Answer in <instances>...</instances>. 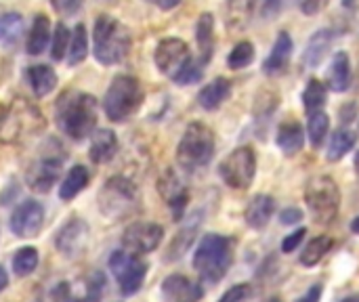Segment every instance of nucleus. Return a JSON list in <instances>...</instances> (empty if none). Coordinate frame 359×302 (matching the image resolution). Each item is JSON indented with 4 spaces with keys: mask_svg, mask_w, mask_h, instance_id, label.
I'll list each match as a JSON object with an SVG mask.
<instances>
[{
    "mask_svg": "<svg viewBox=\"0 0 359 302\" xmlns=\"http://www.w3.org/2000/svg\"><path fill=\"white\" fill-rule=\"evenodd\" d=\"M339 114H341V124H349V122H353V120L359 116L358 103H347V105H343Z\"/></svg>",
    "mask_w": 359,
    "mask_h": 302,
    "instance_id": "nucleus-49",
    "label": "nucleus"
},
{
    "mask_svg": "<svg viewBox=\"0 0 359 302\" xmlns=\"http://www.w3.org/2000/svg\"><path fill=\"white\" fill-rule=\"evenodd\" d=\"M69 38H72V29L65 23H57L50 36V59L53 61H63L67 55V46H69Z\"/></svg>",
    "mask_w": 359,
    "mask_h": 302,
    "instance_id": "nucleus-38",
    "label": "nucleus"
},
{
    "mask_svg": "<svg viewBox=\"0 0 359 302\" xmlns=\"http://www.w3.org/2000/svg\"><path fill=\"white\" fill-rule=\"evenodd\" d=\"M353 166H355V172L359 174V151L355 153V160H353Z\"/></svg>",
    "mask_w": 359,
    "mask_h": 302,
    "instance_id": "nucleus-53",
    "label": "nucleus"
},
{
    "mask_svg": "<svg viewBox=\"0 0 359 302\" xmlns=\"http://www.w3.org/2000/svg\"><path fill=\"white\" fill-rule=\"evenodd\" d=\"M332 246H334V242H332V238H328V235H318V238H313L307 246H305V250L301 252V265L303 267H316V265H320L322 261H324V256L332 250Z\"/></svg>",
    "mask_w": 359,
    "mask_h": 302,
    "instance_id": "nucleus-33",
    "label": "nucleus"
},
{
    "mask_svg": "<svg viewBox=\"0 0 359 302\" xmlns=\"http://www.w3.org/2000/svg\"><path fill=\"white\" fill-rule=\"evenodd\" d=\"M276 143L282 149V153L288 156V158L301 153L303 147H305V130H303L301 122H297V120H284L278 126Z\"/></svg>",
    "mask_w": 359,
    "mask_h": 302,
    "instance_id": "nucleus-22",
    "label": "nucleus"
},
{
    "mask_svg": "<svg viewBox=\"0 0 359 302\" xmlns=\"http://www.w3.org/2000/svg\"><path fill=\"white\" fill-rule=\"evenodd\" d=\"M67 160V151L59 139L48 137L40 143L36 156L29 160L25 168V183L36 193H48L50 187L59 181L63 164Z\"/></svg>",
    "mask_w": 359,
    "mask_h": 302,
    "instance_id": "nucleus-4",
    "label": "nucleus"
},
{
    "mask_svg": "<svg viewBox=\"0 0 359 302\" xmlns=\"http://www.w3.org/2000/svg\"><path fill=\"white\" fill-rule=\"evenodd\" d=\"M156 4L162 8V11H172L181 4V0H156Z\"/></svg>",
    "mask_w": 359,
    "mask_h": 302,
    "instance_id": "nucleus-50",
    "label": "nucleus"
},
{
    "mask_svg": "<svg viewBox=\"0 0 359 302\" xmlns=\"http://www.w3.org/2000/svg\"><path fill=\"white\" fill-rule=\"evenodd\" d=\"M358 118H359V116H358Z\"/></svg>",
    "mask_w": 359,
    "mask_h": 302,
    "instance_id": "nucleus-57",
    "label": "nucleus"
},
{
    "mask_svg": "<svg viewBox=\"0 0 359 302\" xmlns=\"http://www.w3.org/2000/svg\"><path fill=\"white\" fill-rule=\"evenodd\" d=\"M351 86V59L345 50L334 53L328 69V88L334 92H345Z\"/></svg>",
    "mask_w": 359,
    "mask_h": 302,
    "instance_id": "nucleus-26",
    "label": "nucleus"
},
{
    "mask_svg": "<svg viewBox=\"0 0 359 302\" xmlns=\"http://www.w3.org/2000/svg\"><path fill=\"white\" fill-rule=\"evenodd\" d=\"M46 118L38 105L19 97L0 111V143L21 145L44 132Z\"/></svg>",
    "mask_w": 359,
    "mask_h": 302,
    "instance_id": "nucleus-2",
    "label": "nucleus"
},
{
    "mask_svg": "<svg viewBox=\"0 0 359 302\" xmlns=\"http://www.w3.org/2000/svg\"><path fill=\"white\" fill-rule=\"evenodd\" d=\"M99 210L109 221H122L139 210V193L130 179L116 174L99 191Z\"/></svg>",
    "mask_w": 359,
    "mask_h": 302,
    "instance_id": "nucleus-8",
    "label": "nucleus"
},
{
    "mask_svg": "<svg viewBox=\"0 0 359 302\" xmlns=\"http://www.w3.org/2000/svg\"><path fill=\"white\" fill-rule=\"evenodd\" d=\"M90 183V172L86 166L76 164L67 170V174L63 177L61 185H59V198L63 202H72L80 191H84Z\"/></svg>",
    "mask_w": 359,
    "mask_h": 302,
    "instance_id": "nucleus-29",
    "label": "nucleus"
},
{
    "mask_svg": "<svg viewBox=\"0 0 359 302\" xmlns=\"http://www.w3.org/2000/svg\"><path fill=\"white\" fill-rule=\"evenodd\" d=\"M44 227V208L36 200H23L11 214V231L15 238H36Z\"/></svg>",
    "mask_w": 359,
    "mask_h": 302,
    "instance_id": "nucleus-16",
    "label": "nucleus"
},
{
    "mask_svg": "<svg viewBox=\"0 0 359 302\" xmlns=\"http://www.w3.org/2000/svg\"><path fill=\"white\" fill-rule=\"evenodd\" d=\"M299 4L305 15H318L326 8L328 0H299Z\"/></svg>",
    "mask_w": 359,
    "mask_h": 302,
    "instance_id": "nucleus-47",
    "label": "nucleus"
},
{
    "mask_svg": "<svg viewBox=\"0 0 359 302\" xmlns=\"http://www.w3.org/2000/svg\"><path fill=\"white\" fill-rule=\"evenodd\" d=\"M215 145V132L202 122H191L177 145V164L187 172L200 170L210 164Z\"/></svg>",
    "mask_w": 359,
    "mask_h": 302,
    "instance_id": "nucleus-7",
    "label": "nucleus"
},
{
    "mask_svg": "<svg viewBox=\"0 0 359 302\" xmlns=\"http://www.w3.org/2000/svg\"><path fill=\"white\" fill-rule=\"evenodd\" d=\"M133 44L130 29L111 15H99L93 27V53L101 65H116L126 59Z\"/></svg>",
    "mask_w": 359,
    "mask_h": 302,
    "instance_id": "nucleus-5",
    "label": "nucleus"
},
{
    "mask_svg": "<svg viewBox=\"0 0 359 302\" xmlns=\"http://www.w3.org/2000/svg\"><path fill=\"white\" fill-rule=\"evenodd\" d=\"M196 42L200 48V61L206 65L215 55V17L212 13H202L196 23Z\"/></svg>",
    "mask_w": 359,
    "mask_h": 302,
    "instance_id": "nucleus-28",
    "label": "nucleus"
},
{
    "mask_svg": "<svg viewBox=\"0 0 359 302\" xmlns=\"http://www.w3.org/2000/svg\"><path fill=\"white\" fill-rule=\"evenodd\" d=\"M328 128H330V118L326 111L318 109V111H309V120H307V135L313 147H322V143L328 137Z\"/></svg>",
    "mask_w": 359,
    "mask_h": 302,
    "instance_id": "nucleus-36",
    "label": "nucleus"
},
{
    "mask_svg": "<svg viewBox=\"0 0 359 302\" xmlns=\"http://www.w3.org/2000/svg\"><path fill=\"white\" fill-rule=\"evenodd\" d=\"M160 294L164 302H200L204 296V290L198 282L175 273L162 282Z\"/></svg>",
    "mask_w": 359,
    "mask_h": 302,
    "instance_id": "nucleus-18",
    "label": "nucleus"
},
{
    "mask_svg": "<svg viewBox=\"0 0 359 302\" xmlns=\"http://www.w3.org/2000/svg\"><path fill=\"white\" fill-rule=\"evenodd\" d=\"M202 76H204V63L200 59L191 57L187 61V65L172 78V82L179 86H189V84H198L202 80Z\"/></svg>",
    "mask_w": 359,
    "mask_h": 302,
    "instance_id": "nucleus-40",
    "label": "nucleus"
},
{
    "mask_svg": "<svg viewBox=\"0 0 359 302\" xmlns=\"http://www.w3.org/2000/svg\"><path fill=\"white\" fill-rule=\"evenodd\" d=\"M248 296H250V286L248 284H236L219 298V302H244Z\"/></svg>",
    "mask_w": 359,
    "mask_h": 302,
    "instance_id": "nucleus-42",
    "label": "nucleus"
},
{
    "mask_svg": "<svg viewBox=\"0 0 359 302\" xmlns=\"http://www.w3.org/2000/svg\"><path fill=\"white\" fill-rule=\"evenodd\" d=\"M278 105H280V95L273 92V90H263L259 95V99H257V105H255L257 120H267L276 111Z\"/></svg>",
    "mask_w": 359,
    "mask_h": 302,
    "instance_id": "nucleus-41",
    "label": "nucleus"
},
{
    "mask_svg": "<svg viewBox=\"0 0 359 302\" xmlns=\"http://www.w3.org/2000/svg\"><path fill=\"white\" fill-rule=\"evenodd\" d=\"M145 101V90L139 78L130 74H120L111 80L103 97L105 118L111 122H126L133 118Z\"/></svg>",
    "mask_w": 359,
    "mask_h": 302,
    "instance_id": "nucleus-6",
    "label": "nucleus"
},
{
    "mask_svg": "<svg viewBox=\"0 0 359 302\" xmlns=\"http://www.w3.org/2000/svg\"><path fill=\"white\" fill-rule=\"evenodd\" d=\"M38 263H40V256H38V250L32 248V246H23L19 248L15 254H13V273L17 277H29L36 269H38Z\"/></svg>",
    "mask_w": 359,
    "mask_h": 302,
    "instance_id": "nucleus-34",
    "label": "nucleus"
},
{
    "mask_svg": "<svg viewBox=\"0 0 359 302\" xmlns=\"http://www.w3.org/2000/svg\"><path fill=\"white\" fill-rule=\"evenodd\" d=\"M25 80L32 88V92L42 99L46 95H50V90H55L59 78H57V71L50 67V65H44V63H38V65H29L27 71H25Z\"/></svg>",
    "mask_w": 359,
    "mask_h": 302,
    "instance_id": "nucleus-25",
    "label": "nucleus"
},
{
    "mask_svg": "<svg viewBox=\"0 0 359 302\" xmlns=\"http://www.w3.org/2000/svg\"><path fill=\"white\" fill-rule=\"evenodd\" d=\"M88 238H90V227L84 219L80 217H72L67 223L61 225V229L55 235V246L57 250L67 256V259H78L86 246H88Z\"/></svg>",
    "mask_w": 359,
    "mask_h": 302,
    "instance_id": "nucleus-15",
    "label": "nucleus"
},
{
    "mask_svg": "<svg viewBox=\"0 0 359 302\" xmlns=\"http://www.w3.org/2000/svg\"><path fill=\"white\" fill-rule=\"evenodd\" d=\"M343 302H359V294H355V296H349V298H345Z\"/></svg>",
    "mask_w": 359,
    "mask_h": 302,
    "instance_id": "nucleus-54",
    "label": "nucleus"
},
{
    "mask_svg": "<svg viewBox=\"0 0 359 302\" xmlns=\"http://www.w3.org/2000/svg\"><path fill=\"white\" fill-rule=\"evenodd\" d=\"M99 103L90 92L67 88L55 103L57 128L72 141H84L97 128Z\"/></svg>",
    "mask_w": 359,
    "mask_h": 302,
    "instance_id": "nucleus-1",
    "label": "nucleus"
},
{
    "mask_svg": "<svg viewBox=\"0 0 359 302\" xmlns=\"http://www.w3.org/2000/svg\"><path fill=\"white\" fill-rule=\"evenodd\" d=\"M50 42V19L44 15V13H38L32 21V27H29V34H27V40H25V48L29 55H42L46 50Z\"/></svg>",
    "mask_w": 359,
    "mask_h": 302,
    "instance_id": "nucleus-27",
    "label": "nucleus"
},
{
    "mask_svg": "<svg viewBox=\"0 0 359 302\" xmlns=\"http://www.w3.org/2000/svg\"><path fill=\"white\" fill-rule=\"evenodd\" d=\"M158 193L170 208L175 221H181L185 214V208L189 204V189L181 181V177L175 172V168H166L162 177L158 179Z\"/></svg>",
    "mask_w": 359,
    "mask_h": 302,
    "instance_id": "nucleus-17",
    "label": "nucleus"
},
{
    "mask_svg": "<svg viewBox=\"0 0 359 302\" xmlns=\"http://www.w3.org/2000/svg\"><path fill=\"white\" fill-rule=\"evenodd\" d=\"M265 302H282V298L280 296H271V298H267Z\"/></svg>",
    "mask_w": 359,
    "mask_h": 302,
    "instance_id": "nucleus-55",
    "label": "nucleus"
},
{
    "mask_svg": "<svg viewBox=\"0 0 359 302\" xmlns=\"http://www.w3.org/2000/svg\"><path fill=\"white\" fill-rule=\"evenodd\" d=\"M231 80L215 78L198 92V105L206 111H217L229 97H231Z\"/></svg>",
    "mask_w": 359,
    "mask_h": 302,
    "instance_id": "nucleus-23",
    "label": "nucleus"
},
{
    "mask_svg": "<svg viewBox=\"0 0 359 302\" xmlns=\"http://www.w3.org/2000/svg\"><path fill=\"white\" fill-rule=\"evenodd\" d=\"M322 294H324L322 284H313L311 288L305 290V294H301L294 302H322Z\"/></svg>",
    "mask_w": 359,
    "mask_h": 302,
    "instance_id": "nucleus-48",
    "label": "nucleus"
},
{
    "mask_svg": "<svg viewBox=\"0 0 359 302\" xmlns=\"http://www.w3.org/2000/svg\"><path fill=\"white\" fill-rule=\"evenodd\" d=\"M236 242L231 238L208 233L200 240L194 252V269L204 284H219L233 265Z\"/></svg>",
    "mask_w": 359,
    "mask_h": 302,
    "instance_id": "nucleus-3",
    "label": "nucleus"
},
{
    "mask_svg": "<svg viewBox=\"0 0 359 302\" xmlns=\"http://www.w3.org/2000/svg\"><path fill=\"white\" fill-rule=\"evenodd\" d=\"M109 269H111V273L120 286V292L124 296L137 294L145 284L147 263L141 259V254H133L124 248L116 250L109 256Z\"/></svg>",
    "mask_w": 359,
    "mask_h": 302,
    "instance_id": "nucleus-11",
    "label": "nucleus"
},
{
    "mask_svg": "<svg viewBox=\"0 0 359 302\" xmlns=\"http://www.w3.org/2000/svg\"><path fill=\"white\" fill-rule=\"evenodd\" d=\"M6 286H8V275H6V269L0 265V294L6 290Z\"/></svg>",
    "mask_w": 359,
    "mask_h": 302,
    "instance_id": "nucleus-51",
    "label": "nucleus"
},
{
    "mask_svg": "<svg viewBox=\"0 0 359 302\" xmlns=\"http://www.w3.org/2000/svg\"><path fill=\"white\" fill-rule=\"evenodd\" d=\"M118 153V137L109 128H99L93 132L90 147H88V158L93 164H107L116 158Z\"/></svg>",
    "mask_w": 359,
    "mask_h": 302,
    "instance_id": "nucleus-20",
    "label": "nucleus"
},
{
    "mask_svg": "<svg viewBox=\"0 0 359 302\" xmlns=\"http://www.w3.org/2000/svg\"><path fill=\"white\" fill-rule=\"evenodd\" d=\"M164 240V229L158 223L137 221L128 225L122 233V248L133 254H149Z\"/></svg>",
    "mask_w": 359,
    "mask_h": 302,
    "instance_id": "nucleus-14",
    "label": "nucleus"
},
{
    "mask_svg": "<svg viewBox=\"0 0 359 302\" xmlns=\"http://www.w3.org/2000/svg\"><path fill=\"white\" fill-rule=\"evenodd\" d=\"M282 2H284V0H255L259 13H261L265 19L276 17V15L280 13V8H282Z\"/></svg>",
    "mask_w": 359,
    "mask_h": 302,
    "instance_id": "nucleus-45",
    "label": "nucleus"
},
{
    "mask_svg": "<svg viewBox=\"0 0 359 302\" xmlns=\"http://www.w3.org/2000/svg\"><path fill=\"white\" fill-rule=\"evenodd\" d=\"M252 61H255V46H252V42H248V40L238 42V44L231 48L229 57H227V65H229L231 69H244V67H248Z\"/></svg>",
    "mask_w": 359,
    "mask_h": 302,
    "instance_id": "nucleus-39",
    "label": "nucleus"
},
{
    "mask_svg": "<svg viewBox=\"0 0 359 302\" xmlns=\"http://www.w3.org/2000/svg\"><path fill=\"white\" fill-rule=\"evenodd\" d=\"M334 40V32L324 27V29H318L309 40H307V46H305V53H303V63L307 67H320L322 61L326 59L328 50H330V44Z\"/></svg>",
    "mask_w": 359,
    "mask_h": 302,
    "instance_id": "nucleus-24",
    "label": "nucleus"
},
{
    "mask_svg": "<svg viewBox=\"0 0 359 302\" xmlns=\"http://www.w3.org/2000/svg\"><path fill=\"white\" fill-rule=\"evenodd\" d=\"M86 55H88V32H86L84 23H76V27L72 29L65 61L69 67H76V65L84 63Z\"/></svg>",
    "mask_w": 359,
    "mask_h": 302,
    "instance_id": "nucleus-32",
    "label": "nucleus"
},
{
    "mask_svg": "<svg viewBox=\"0 0 359 302\" xmlns=\"http://www.w3.org/2000/svg\"><path fill=\"white\" fill-rule=\"evenodd\" d=\"M303 219H305V214H303V210L297 208V206L284 208V210L280 212V223H282V225H299Z\"/></svg>",
    "mask_w": 359,
    "mask_h": 302,
    "instance_id": "nucleus-46",
    "label": "nucleus"
},
{
    "mask_svg": "<svg viewBox=\"0 0 359 302\" xmlns=\"http://www.w3.org/2000/svg\"><path fill=\"white\" fill-rule=\"evenodd\" d=\"M358 143V135L349 128H339L330 141H328V149H326V160L328 162H339L343 160Z\"/></svg>",
    "mask_w": 359,
    "mask_h": 302,
    "instance_id": "nucleus-31",
    "label": "nucleus"
},
{
    "mask_svg": "<svg viewBox=\"0 0 359 302\" xmlns=\"http://www.w3.org/2000/svg\"><path fill=\"white\" fill-rule=\"evenodd\" d=\"M326 95H328V88L326 84H322L320 80H309L305 90H303V105L307 111H318L324 107L326 103Z\"/></svg>",
    "mask_w": 359,
    "mask_h": 302,
    "instance_id": "nucleus-37",
    "label": "nucleus"
},
{
    "mask_svg": "<svg viewBox=\"0 0 359 302\" xmlns=\"http://www.w3.org/2000/svg\"><path fill=\"white\" fill-rule=\"evenodd\" d=\"M80 288H76L74 282H59L53 292L50 301L53 302H99L105 294V273L103 271H93L86 280L78 282Z\"/></svg>",
    "mask_w": 359,
    "mask_h": 302,
    "instance_id": "nucleus-12",
    "label": "nucleus"
},
{
    "mask_svg": "<svg viewBox=\"0 0 359 302\" xmlns=\"http://www.w3.org/2000/svg\"><path fill=\"white\" fill-rule=\"evenodd\" d=\"M305 235H307V229H305V227H301V229L292 231L290 235H286V238H284V242H282V252H284V254L294 252V250L303 244Z\"/></svg>",
    "mask_w": 359,
    "mask_h": 302,
    "instance_id": "nucleus-43",
    "label": "nucleus"
},
{
    "mask_svg": "<svg viewBox=\"0 0 359 302\" xmlns=\"http://www.w3.org/2000/svg\"><path fill=\"white\" fill-rule=\"evenodd\" d=\"M196 233H198V225H187L183 227L170 242L168 246V252H166V261L172 263V261H179L183 259V254L191 248L194 240H196Z\"/></svg>",
    "mask_w": 359,
    "mask_h": 302,
    "instance_id": "nucleus-35",
    "label": "nucleus"
},
{
    "mask_svg": "<svg viewBox=\"0 0 359 302\" xmlns=\"http://www.w3.org/2000/svg\"><path fill=\"white\" fill-rule=\"evenodd\" d=\"M257 174V153L250 145L236 147L221 164H219V177L223 183L231 189H248Z\"/></svg>",
    "mask_w": 359,
    "mask_h": 302,
    "instance_id": "nucleus-10",
    "label": "nucleus"
},
{
    "mask_svg": "<svg viewBox=\"0 0 359 302\" xmlns=\"http://www.w3.org/2000/svg\"><path fill=\"white\" fill-rule=\"evenodd\" d=\"M189 59H191L189 46L181 38H164L158 42V46L154 50V63H156L158 71L168 76L170 80L187 65Z\"/></svg>",
    "mask_w": 359,
    "mask_h": 302,
    "instance_id": "nucleus-13",
    "label": "nucleus"
},
{
    "mask_svg": "<svg viewBox=\"0 0 359 302\" xmlns=\"http://www.w3.org/2000/svg\"><path fill=\"white\" fill-rule=\"evenodd\" d=\"M147 2H156V0H147Z\"/></svg>",
    "mask_w": 359,
    "mask_h": 302,
    "instance_id": "nucleus-56",
    "label": "nucleus"
},
{
    "mask_svg": "<svg viewBox=\"0 0 359 302\" xmlns=\"http://www.w3.org/2000/svg\"><path fill=\"white\" fill-rule=\"evenodd\" d=\"M23 29H25V21L19 13L8 11L0 15V44L4 48L17 46L23 36Z\"/></svg>",
    "mask_w": 359,
    "mask_h": 302,
    "instance_id": "nucleus-30",
    "label": "nucleus"
},
{
    "mask_svg": "<svg viewBox=\"0 0 359 302\" xmlns=\"http://www.w3.org/2000/svg\"><path fill=\"white\" fill-rule=\"evenodd\" d=\"M351 231H353L355 235H359V217H355V219L351 221Z\"/></svg>",
    "mask_w": 359,
    "mask_h": 302,
    "instance_id": "nucleus-52",
    "label": "nucleus"
},
{
    "mask_svg": "<svg viewBox=\"0 0 359 302\" xmlns=\"http://www.w3.org/2000/svg\"><path fill=\"white\" fill-rule=\"evenodd\" d=\"M305 202L311 219L320 225H328L337 219L341 208V189L337 181L328 174H318L309 179L305 187Z\"/></svg>",
    "mask_w": 359,
    "mask_h": 302,
    "instance_id": "nucleus-9",
    "label": "nucleus"
},
{
    "mask_svg": "<svg viewBox=\"0 0 359 302\" xmlns=\"http://www.w3.org/2000/svg\"><path fill=\"white\" fill-rule=\"evenodd\" d=\"M273 214H276V200L267 193L255 195L244 210V219H246L248 227H252L257 231L265 229L269 225V221L273 219Z\"/></svg>",
    "mask_w": 359,
    "mask_h": 302,
    "instance_id": "nucleus-21",
    "label": "nucleus"
},
{
    "mask_svg": "<svg viewBox=\"0 0 359 302\" xmlns=\"http://www.w3.org/2000/svg\"><path fill=\"white\" fill-rule=\"evenodd\" d=\"M292 38L288 32H280L273 46H271V53L269 57L265 59L263 63V71L267 76H280L286 71L288 63H290V57H292Z\"/></svg>",
    "mask_w": 359,
    "mask_h": 302,
    "instance_id": "nucleus-19",
    "label": "nucleus"
},
{
    "mask_svg": "<svg viewBox=\"0 0 359 302\" xmlns=\"http://www.w3.org/2000/svg\"><path fill=\"white\" fill-rule=\"evenodd\" d=\"M50 6L55 8V13H59L63 17H72L80 11L82 0H50Z\"/></svg>",
    "mask_w": 359,
    "mask_h": 302,
    "instance_id": "nucleus-44",
    "label": "nucleus"
}]
</instances>
